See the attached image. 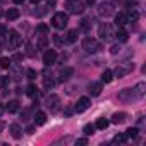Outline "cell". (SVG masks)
Segmentation results:
<instances>
[{
  "label": "cell",
  "instance_id": "f546056e",
  "mask_svg": "<svg viewBox=\"0 0 146 146\" xmlns=\"http://www.w3.org/2000/svg\"><path fill=\"white\" fill-rule=\"evenodd\" d=\"M38 46H40L41 50H45V48L48 46V38H46V36H40V40H38Z\"/></svg>",
  "mask_w": 146,
  "mask_h": 146
},
{
  "label": "cell",
  "instance_id": "8992f818",
  "mask_svg": "<svg viewBox=\"0 0 146 146\" xmlns=\"http://www.w3.org/2000/svg\"><path fill=\"white\" fill-rule=\"evenodd\" d=\"M21 45V36H19V33L17 31H9V46L11 48H17Z\"/></svg>",
  "mask_w": 146,
  "mask_h": 146
},
{
  "label": "cell",
  "instance_id": "2e32d148",
  "mask_svg": "<svg viewBox=\"0 0 146 146\" xmlns=\"http://www.w3.org/2000/svg\"><path fill=\"white\" fill-rule=\"evenodd\" d=\"M72 72H74V69H72V67L62 69V70H60V81H67V79L72 76Z\"/></svg>",
  "mask_w": 146,
  "mask_h": 146
},
{
  "label": "cell",
  "instance_id": "3957f363",
  "mask_svg": "<svg viewBox=\"0 0 146 146\" xmlns=\"http://www.w3.org/2000/svg\"><path fill=\"white\" fill-rule=\"evenodd\" d=\"M132 70H134V64H132V62H124V64H120V65L117 67L115 76H117V78H124V76L131 74Z\"/></svg>",
  "mask_w": 146,
  "mask_h": 146
},
{
  "label": "cell",
  "instance_id": "74e56055",
  "mask_svg": "<svg viewBox=\"0 0 146 146\" xmlns=\"http://www.w3.org/2000/svg\"><path fill=\"white\" fill-rule=\"evenodd\" d=\"M7 35V29L4 28V26H0V38H2V36H5Z\"/></svg>",
  "mask_w": 146,
  "mask_h": 146
},
{
  "label": "cell",
  "instance_id": "bcb514c9",
  "mask_svg": "<svg viewBox=\"0 0 146 146\" xmlns=\"http://www.w3.org/2000/svg\"><path fill=\"white\" fill-rule=\"evenodd\" d=\"M31 2H33V4H38V2H41V0H31Z\"/></svg>",
  "mask_w": 146,
  "mask_h": 146
},
{
  "label": "cell",
  "instance_id": "f1b7e54d",
  "mask_svg": "<svg viewBox=\"0 0 146 146\" xmlns=\"http://www.w3.org/2000/svg\"><path fill=\"white\" fill-rule=\"evenodd\" d=\"M125 16H127V23H131V21H137V12L136 11H129V12H125Z\"/></svg>",
  "mask_w": 146,
  "mask_h": 146
},
{
  "label": "cell",
  "instance_id": "7a4b0ae2",
  "mask_svg": "<svg viewBox=\"0 0 146 146\" xmlns=\"http://www.w3.org/2000/svg\"><path fill=\"white\" fill-rule=\"evenodd\" d=\"M83 48H84L88 53H96V52L102 50V43L96 41L95 38H86V40L83 41Z\"/></svg>",
  "mask_w": 146,
  "mask_h": 146
},
{
  "label": "cell",
  "instance_id": "d6986e66",
  "mask_svg": "<svg viewBox=\"0 0 146 146\" xmlns=\"http://www.w3.org/2000/svg\"><path fill=\"white\" fill-rule=\"evenodd\" d=\"M5 17H7L9 21H16V19L19 17V9H9V11L5 12Z\"/></svg>",
  "mask_w": 146,
  "mask_h": 146
},
{
  "label": "cell",
  "instance_id": "ee69618b",
  "mask_svg": "<svg viewBox=\"0 0 146 146\" xmlns=\"http://www.w3.org/2000/svg\"><path fill=\"white\" fill-rule=\"evenodd\" d=\"M23 2H24V0H14V4H17V5H19V4H23Z\"/></svg>",
  "mask_w": 146,
  "mask_h": 146
},
{
  "label": "cell",
  "instance_id": "30bf717a",
  "mask_svg": "<svg viewBox=\"0 0 146 146\" xmlns=\"http://www.w3.org/2000/svg\"><path fill=\"white\" fill-rule=\"evenodd\" d=\"M9 132H11V136L14 139H21V136H23V129H21L19 124H11L9 125Z\"/></svg>",
  "mask_w": 146,
  "mask_h": 146
},
{
  "label": "cell",
  "instance_id": "7c38bea8",
  "mask_svg": "<svg viewBox=\"0 0 146 146\" xmlns=\"http://www.w3.org/2000/svg\"><path fill=\"white\" fill-rule=\"evenodd\" d=\"M132 98H134V91H132L131 88L122 90V91L119 93V100H122V102H131Z\"/></svg>",
  "mask_w": 146,
  "mask_h": 146
},
{
  "label": "cell",
  "instance_id": "4316f807",
  "mask_svg": "<svg viewBox=\"0 0 146 146\" xmlns=\"http://www.w3.org/2000/svg\"><path fill=\"white\" fill-rule=\"evenodd\" d=\"M137 134H139L137 127H129V129L125 131V136H127V137H137Z\"/></svg>",
  "mask_w": 146,
  "mask_h": 146
},
{
  "label": "cell",
  "instance_id": "7402d4cb",
  "mask_svg": "<svg viewBox=\"0 0 146 146\" xmlns=\"http://www.w3.org/2000/svg\"><path fill=\"white\" fill-rule=\"evenodd\" d=\"M108 125H110V120H107V119H98L96 124H95V129H102V131H103V129H107Z\"/></svg>",
  "mask_w": 146,
  "mask_h": 146
},
{
  "label": "cell",
  "instance_id": "277c9868",
  "mask_svg": "<svg viewBox=\"0 0 146 146\" xmlns=\"http://www.w3.org/2000/svg\"><path fill=\"white\" fill-rule=\"evenodd\" d=\"M67 9L72 14H83L84 12V4L81 0H67Z\"/></svg>",
  "mask_w": 146,
  "mask_h": 146
},
{
  "label": "cell",
  "instance_id": "7bdbcfd3",
  "mask_svg": "<svg viewBox=\"0 0 146 146\" xmlns=\"http://www.w3.org/2000/svg\"><path fill=\"white\" fill-rule=\"evenodd\" d=\"M26 132H28V134H33V132H35V127H33V125H31V127H28V129H26Z\"/></svg>",
  "mask_w": 146,
  "mask_h": 146
},
{
  "label": "cell",
  "instance_id": "f6af8a7d",
  "mask_svg": "<svg viewBox=\"0 0 146 146\" xmlns=\"http://www.w3.org/2000/svg\"><path fill=\"white\" fill-rule=\"evenodd\" d=\"M86 2H88V5H93V4H95V0H86Z\"/></svg>",
  "mask_w": 146,
  "mask_h": 146
},
{
  "label": "cell",
  "instance_id": "e575fe53",
  "mask_svg": "<svg viewBox=\"0 0 146 146\" xmlns=\"http://www.w3.org/2000/svg\"><path fill=\"white\" fill-rule=\"evenodd\" d=\"M35 78H36V70L28 69V79H35Z\"/></svg>",
  "mask_w": 146,
  "mask_h": 146
},
{
  "label": "cell",
  "instance_id": "8fae6325",
  "mask_svg": "<svg viewBox=\"0 0 146 146\" xmlns=\"http://www.w3.org/2000/svg\"><path fill=\"white\" fill-rule=\"evenodd\" d=\"M98 35H100V38H102V40L110 38V26H108L107 23H102V24H100V28H98Z\"/></svg>",
  "mask_w": 146,
  "mask_h": 146
},
{
  "label": "cell",
  "instance_id": "60d3db41",
  "mask_svg": "<svg viewBox=\"0 0 146 146\" xmlns=\"http://www.w3.org/2000/svg\"><path fill=\"white\" fill-rule=\"evenodd\" d=\"M125 5H127V7H132V5H136V2H134V0H127Z\"/></svg>",
  "mask_w": 146,
  "mask_h": 146
},
{
  "label": "cell",
  "instance_id": "836d02e7",
  "mask_svg": "<svg viewBox=\"0 0 146 146\" xmlns=\"http://www.w3.org/2000/svg\"><path fill=\"white\" fill-rule=\"evenodd\" d=\"M120 52V45H112V48H110V53L112 55H117Z\"/></svg>",
  "mask_w": 146,
  "mask_h": 146
},
{
  "label": "cell",
  "instance_id": "9a60e30c",
  "mask_svg": "<svg viewBox=\"0 0 146 146\" xmlns=\"http://www.w3.org/2000/svg\"><path fill=\"white\" fill-rule=\"evenodd\" d=\"M102 90H103L102 83H91V84H90V93H91L93 96H98V95L102 93Z\"/></svg>",
  "mask_w": 146,
  "mask_h": 146
},
{
  "label": "cell",
  "instance_id": "ffe728a7",
  "mask_svg": "<svg viewBox=\"0 0 146 146\" xmlns=\"http://www.w3.org/2000/svg\"><path fill=\"white\" fill-rule=\"evenodd\" d=\"M46 122V115L43 113V112H36V115H35V124L36 125H43Z\"/></svg>",
  "mask_w": 146,
  "mask_h": 146
},
{
  "label": "cell",
  "instance_id": "52a82bcc",
  "mask_svg": "<svg viewBox=\"0 0 146 146\" xmlns=\"http://www.w3.org/2000/svg\"><path fill=\"white\" fill-rule=\"evenodd\" d=\"M112 9H113V5H112L110 2H103V4H100V5H98V14L107 17V16H110V14L113 12Z\"/></svg>",
  "mask_w": 146,
  "mask_h": 146
},
{
  "label": "cell",
  "instance_id": "4fadbf2b",
  "mask_svg": "<svg viewBox=\"0 0 146 146\" xmlns=\"http://www.w3.org/2000/svg\"><path fill=\"white\" fill-rule=\"evenodd\" d=\"M19 107H21V103H19L17 100H11V102L7 103L5 110H7L9 113H16V112H19Z\"/></svg>",
  "mask_w": 146,
  "mask_h": 146
},
{
  "label": "cell",
  "instance_id": "d590c367",
  "mask_svg": "<svg viewBox=\"0 0 146 146\" xmlns=\"http://www.w3.org/2000/svg\"><path fill=\"white\" fill-rule=\"evenodd\" d=\"M38 31H40V33H48V26H46V24H40V26H38Z\"/></svg>",
  "mask_w": 146,
  "mask_h": 146
},
{
  "label": "cell",
  "instance_id": "8d00e7d4",
  "mask_svg": "<svg viewBox=\"0 0 146 146\" xmlns=\"http://www.w3.org/2000/svg\"><path fill=\"white\" fill-rule=\"evenodd\" d=\"M76 143H78V144H81V146H84V144H88V139H86V137H81V139H78Z\"/></svg>",
  "mask_w": 146,
  "mask_h": 146
},
{
  "label": "cell",
  "instance_id": "b9f144b4",
  "mask_svg": "<svg viewBox=\"0 0 146 146\" xmlns=\"http://www.w3.org/2000/svg\"><path fill=\"white\" fill-rule=\"evenodd\" d=\"M14 60H17V62H21V60H23V55H19V53H17V55H14Z\"/></svg>",
  "mask_w": 146,
  "mask_h": 146
},
{
  "label": "cell",
  "instance_id": "ba28073f",
  "mask_svg": "<svg viewBox=\"0 0 146 146\" xmlns=\"http://www.w3.org/2000/svg\"><path fill=\"white\" fill-rule=\"evenodd\" d=\"M55 60H57V52H55V50H46L45 55H43V64H45V65H50V64H53Z\"/></svg>",
  "mask_w": 146,
  "mask_h": 146
},
{
  "label": "cell",
  "instance_id": "44dd1931",
  "mask_svg": "<svg viewBox=\"0 0 146 146\" xmlns=\"http://www.w3.org/2000/svg\"><path fill=\"white\" fill-rule=\"evenodd\" d=\"M117 38H119V41H127V38H129V35H127V31L120 26L119 29H117V35H115Z\"/></svg>",
  "mask_w": 146,
  "mask_h": 146
},
{
  "label": "cell",
  "instance_id": "f35d334b",
  "mask_svg": "<svg viewBox=\"0 0 146 146\" xmlns=\"http://www.w3.org/2000/svg\"><path fill=\"white\" fill-rule=\"evenodd\" d=\"M53 40H55V43H57V45H62V38H60L58 35H55V36H53Z\"/></svg>",
  "mask_w": 146,
  "mask_h": 146
},
{
  "label": "cell",
  "instance_id": "cb8c5ba5",
  "mask_svg": "<svg viewBox=\"0 0 146 146\" xmlns=\"http://www.w3.org/2000/svg\"><path fill=\"white\" fill-rule=\"evenodd\" d=\"M112 79H113V72H112L110 69H107L103 74H102V81H103V83H110Z\"/></svg>",
  "mask_w": 146,
  "mask_h": 146
},
{
  "label": "cell",
  "instance_id": "6da1fadb",
  "mask_svg": "<svg viewBox=\"0 0 146 146\" xmlns=\"http://www.w3.org/2000/svg\"><path fill=\"white\" fill-rule=\"evenodd\" d=\"M67 23H69V17H67V14H64V12H57V14H53V17H52V26L57 28V29H64V28L67 26Z\"/></svg>",
  "mask_w": 146,
  "mask_h": 146
},
{
  "label": "cell",
  "instance_id": "603a6c76",
  "mask_svg": "<svg viewBox=\"0 0 146 146\" xmlns=\"http://www.w3.org/2000/svg\"><path fill=\"white\" fill-rule=\"evenodd\" d=\"M78 40V31L76 29H70L69 33H67V36H65V41L67 43H74Z\"/></svg>",
  "mask_w": 146,
  "mask_h": 146
},
{
  "label": "cell",
  "instance_id": "c3c4849f",
  "mask_svg": "<svg viewBox=\"0 0 146 146\" xmlns=\"http://www.w3.org/2000/svg\"><path fill=\"white\" fill-rule=\"evenodd\" d=\"M0 16H2V12H0Z\"/></svg>",
  "mask_w": 146,
  "mask_h": 146
},
{
  "label": "cell",
  "instance_id": "7dc6e473",
  "mask_svg": "<svg viewBox=\"0 0 146 146\" xmlns=\"http://www.w3.org/2000/svg\"><path fill=\"white\" fill-rule=\"evenodd\" d=\"M48 2H52V4H53V2H55V0H48Z\"/></svg>",
  "mask_w": 146,
  "mask_h": 146
},
{
  "label": "cell",
  "instance_id": "1f68e13d",
  "mask_svg": "<svg viewBox=\"0 0 146 146\" xmlns=\"http://www.w3.org/2000/svg\"><path fill=\"white\" fill-rule=\"evenodd\" d=\"M83 132H84L86 136L93 134V132H95V125H91V124H86V125H84V129H83Z\"/></svg>",
  "mask_w": 146,
  "mask_h": 146
},
{
  "label": "cell",
  "instance_id": "d6a6232c",
  "mask_svg": "<svg viewBox=\"0 0 146 146\" xmlns=\"http://www.w3.org/2000/svg\"><path fill=\"white\" fill-rule=\"evenodd\" d=\"M9 78L7 76H0V88H5V86H9Z\"/></svg>",
  "mask_w": 146,
  "mask_h": 146
},
{
  "label": "cell",
  "instance_id": "5b68a950",
  "mask_svg": "<svg viewBox=\"0 0 146 146\" xmlns=\"http://www.w3.org/2000/svg\"><path fill=\"white\" fill-rule=\"evenodd\" d=\"M58 105H60V98H58V96L52 95V96L46 98V108H48L50 112H57V110H58Z\"/></svg>",
  "mask_w": 146,
  "mask_h": 146
},
{
  "label": "cell",
  "instance_id": "ac0fdd59",
  "mask_svg": "<svg viewBox=\"0 0 146 146\" xmlns=\"http://www.w3.org/2000/svg\"><path fill=\"white\" fill-rule=\"evenodd\" d=\"M125 117H127V113L117 112V113H113V117H112V124H122V122L125 120Z\"/></svg>",
  "mask_w": 146,
  "mask_h": 146
},
{
  "label": "cell",
  "instance_id": "83f0119b",
  "mask_svg": "<svg viewBox=\"0 0 146 146\" xmlns=\"http://www.w3.org/2000/svg\"><path fill=\"white\" fill-rule=\"evenodd\" d=\"M125 141H127V136H125V134H117V136L113 137V143H115V144H124Z\"/></svg>",
  "mask_w": 146,
  "mask_h": 146
},
{
  "label": "cell",
  "instance_id": "5bb4252c",
  "mask_svg": "<svg viewBox=\"0 0 146 146\" xmlns=\"http://www.w3.org/2000/svg\"><path fill=\"white\" fill-rule=\"evenodd\" d=\"M132 91H134V96L143 98V96H144V91H146V84H144V83H137Z\"/></svg>",
  "mask_w": 146,
  "mask_h": 146
},
{
  "label": "cell",
  "instance_id": "e0dca14e",
  "mask_svg": "<svg viewBox=\"0 0 146 146\" xmlns=\"http://www.w3.org/2000/svg\"><path fill=\"white\" fill-rule=\"evenodd\" d=\"M125 23H127V16H125V12H119V14L115 16V24H117V28L124 26Z\"/></svg>",
  "mask_w": 146,
  "mask_h": 146
},
{
  "label": "cell",
  "instance_id": "d4e9b609",
  "mask_svg": "<svg viewBox=\"0 0 146 146\" xmlns=\"http://www.w3.org/2000/svg\"><path fill=\"white\" fill-rule=\"evenodd\" d=\"M36 93H38L36 86H35V84H29V86H28V90H26V95H28L29 98H35V96H36Z\"/></svg>",
  "mask_w": 146,
  "mask_h": 146
},
{
  "label": "cell",
  "instance_id": "4dcf8cb0",
  "mask_svg": "<svg viewBox=\"0 0 146 146\" xmlns=\"http://www.w3.org/2000/svg\"><path fill=\"white\" fill-rule=\"evenodd\" d=\"M0 67H2V69H9L11 67V58L9 57H2V58H0Z\"/></svg>",
  "mask_w": 146,
  "mask_h": 146
},
{
  "label": "cell",
  "instance_id": "ab89813d",
  "mask_svg": "<svg viewBox=\"0 0 146 146\" xmlns=\"http://www.w3.org/2000/svg\"><path fill=\"white\" fill-rule=\"evenodd\" d=\"M28 50H29V52H28V55H29V57H33V55H35V52H33V46H31V45H28Z\"/></svg>",
  "mask_w": 146,
  "mask_h": 146
},
{
  "label": "cell",
  "instance_id": "9c48e42d",
  "mask_svg": "<svg viewBox=\"0 0 146 146\" xmlns=\"http://www.w3.org/2000/svg\"><path fill=\"white\" fill-rule=\"evenodd\" d=\"M90 105H91L90 98H88V96H83V98H79L78 103H76V112H84Z\"/></svg>",
  "mask_w": 146,
  "mask_h": 146
},
{
  "label": "cell",
  "instance_id": "484cf974",
  "mask_svg": "<svg viewBox=\"0 0 146 146\" xmlns=\"http://www.w3.org/2000/svg\"><path fill=\"white\" fill-rule=\"evenodd\" d=\"M43 84H45V88L48 90V88H53V84H55V81L48 76V74H45V79H43Z\"/></svg>",
  "mask_w": 146,
  "mask_h": 146
}]
</instances>
